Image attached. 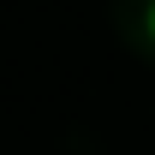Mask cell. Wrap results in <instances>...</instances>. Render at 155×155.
<instances>
[{
    "label": "cell",
    "mask_w": 155,
    "mask_h": 155,
    "mask_svg": "<svg viewBox=\"0 0 155 155\" xmlns=\"http://www.w3.org/2000/svg\"><path fill=\"white\" fill-rule=\"evenodd\" d=\"M143 30H149V42H155V0H149V18H143Z\"/></svg>",
    "instance_id": "6da1fadb"
}]
</instances>
